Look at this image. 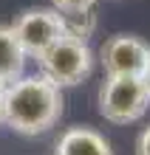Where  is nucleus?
Segmentation results:
<instances>
[{"label": "nucleus", "mask_w": 150, "mask_h": 155, "mask_svg": "<svg viewBox=\"0 0 150 155\" xmlns=\"http://www.w3.org/2000/svg\"><path fill=\"white\" fill-rule=\"evenodd\" d=\"M62 87H57L48 76L31 74L6 85V113L3 124L17 135H43L57 127L62 118Z\"/></svg>", "instance_id": "1"}, {"label": "nucleus", "mask_w": 150, "mask_h": 155, "mask_svg": "<svg viewBox=\"0 0 150 155\" xmlns=\"http://www.w3.org/2000/svg\"><path fill=\"white\" fill-rule=\"evenodd\" d=\"M37 65H40L43 76H48L57 87L65 90V87L82 85V82L93 74L96 57H93L88 40L65 34V37H60L40 59H37Z\"/></svg>", "instance_id": "2"}, {"label": "nucleus", "mask_w": 150, "mask_h": 155, "mask_svg": "<svg viewBox=\"0 0 150 155\" xmlns=\"http://www.w3.org/2000/svg\"><path fill=\"white\" fill-rule=\"evenodd\" d=\"M96 104L105 121L133 124L150 110V87L145 76H105Z\"/></svg>", "instance_id": "3"}, {"label": "nucleus", "mask_w": 150, "mask_h": 155, "mask_svg": "<svg viewBox=\"0 0 150 155\" xmlns=\"http://www.w3.org/2000/svg\"><path fill=\"white\" fill-rule=\"evenodd\" d=\"M12 28H14V37L23 45L26 57L40 59L60 37H65V17L51 6L48 8L37 6V8H26L23 14H17Z\"/></svg>", "instance_id": "4"}, {"label": "nucleus", "mask_w": 150, "mask_h": 155, "mask_svg": "<svg viewBox=\"0 0 150 155\" xmlns=\"http://www.w3.org/2000/svg\"><path fill=\"white\" fill-rule=\"evenodd\" d=\"M150 45L133 34H113L99 48V65L105 76H145Z\"/></svg>", "instance_id": "5"}, {"label": "nucleus", "mask_w": 150, "mask_h": 155, "mask_svg": "<svg viewBox=\"0 0 150 155\" xmlns=\"http://www.w3.org/2000/svg\"><path fill=\"white\" fill-rule=\"evenodd\" d=\"M54 155H113V147L93 127H68L57 138Z\"/></svg>", "instance_id": "6"}, {"label": "nucleus", "mask_w": 150, "mask_h": 155, "mask_svg": "<svg viewBox=\"0 0 150 155\" xmlns=\"http://www.w3.org/2000/svg\"><path fill=\"white\" fill-rule=\"evenodd\" d=\"M26 51L20 40L14 37L12 25H0V82L12 85L14 79H20L26 74Z\"/></svg>", "instance_id": "7"}, {"label": "nucleus", "mask_w": 150, "mask_h": 155, "mask_svg": "<svg viewBox=\"0 0 150 155\" xmlns=\"http://www.w3.org/2000/svg\"><path fill=\"white\" fill-rule=\"evenodd\" d=\"M99 0H51V8H57L62 17H71V14H85L93 12Z\"/></svg>", "instance_id": "8"}, {"label": "nucleus", "mask_w": 150, "mask_h": 155, "mask_svg": "<svg viewBox=\"0 0 150 155\" xmlns=\"http://www.w3.org/2000/svg\"><path fill=\"white\" fill-rule=\"evenodd\" d=\"M136 155H150V127H145L136 138Z\"/></svg>", "instance_id": "9"}, {"label": "nucleus", "mask_w": 150, "mask_h": 155, "mask_svg": "<svg viewBox=\"0 0 150 155\" xmlns=\"http://www.w3.org/2000/svg\"><path fill=\"white\" fill-rule=\"evenodd\" d=\"M3 113H6V85L0 82V124H3Z\"/></svg>", "instance_id": "10"}, {"label": "nucleus", "mask_w": 150, "mask_h": 155, "mask_svg": "<svg viewBox=\"0 0 150 155\" xmlns=\"http://www.w3.org/2000/svg\"><path fill=\"white\" fill-rule=\"evenodd\" d=\"M145 82H147V87H150V62H147V68H145Z\"/></svg>", "instance_id": "11"}]
</instances>
